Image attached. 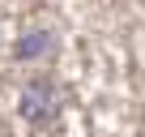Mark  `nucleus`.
<instances>
[{"label":"nucleus","instance_id":"1","mask_svg":"<svg viewBox=\"0 0 145 137\" xmlns=\"http://www.w3.org/2000/svg\"><path fill=\"white\" fill-rule=\"evenodd\" d=\"M17 116H22L26 124H34V128L51 124V120L60 116V90H56V82H47V77L26 82V86H22V99H17Z\"/></svg>","mask_w":145,"mask_h":137},{"label":"nucleus","instance_id":"2","mask_svg":"<svg viewBox=\"0 0 145 137\" xmlns=\"http://www.w3.org/2000/svg\"><path fill=\"white\" fill-rule=\"evenodd\" d=\"M56 47V34L51 30H30V34H22L17 43H13V56L17 60H39V56H47Z\"/></svg>","mask_w":145,"mask_h":137}]
</instances>
